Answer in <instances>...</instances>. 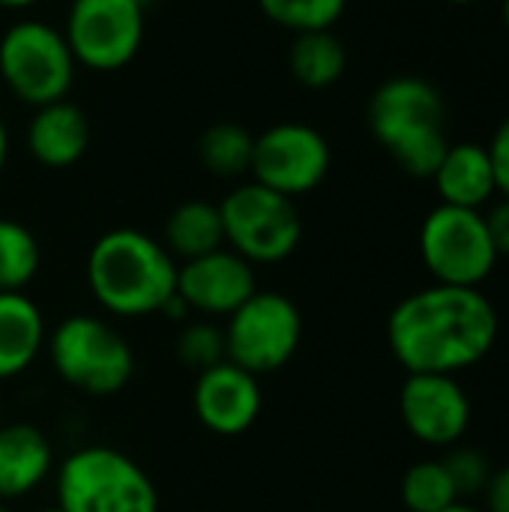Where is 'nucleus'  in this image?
I'll use <instances>...</instances> for the list:
<instances>
[{
  "label": "nucleus",
  "mask_w": 509,
  "mask_h": 512,
  "mask_svg": "<svg viewBox=\"0 0 509 512\" xmlns=\"http://www.w3.org/2000/svg\"><path fill=\"white\" fill-rule=\"evenodd\" d=\"M51 465V444L36 426H0V501H15L39 489L48 480Z\"/></svg>",
  "instance_id": "dca6fc26"
},
{
  "label": "nucleus",
  "mask_w": 509,
  "mask_h": 512,
  "mask_svg": "<svg viewBox=\"0 0 509 512\" xmlns=\"http://www.w3.org/2000/svg\"><path fill=\"white\" fill-rule=\"evenodd\" d=\"M87 144H90V123L84 111L69 99L33 108L27 126V147L39 165L69 168L87 153Z\"/></svg>",
  "instance_id": "2eb2a0df"
},
{
  "label": "nucleus",
  "mask_w": 509,
  "mask_h": 512,
  "mask_svg": "<svg viewBox=\"0 0 509 512\" xmlns=\"http://www.w3.org/2000/svg\"><path fill=\"white\" fill-rule=\"evenodd\" d=\"M0 426H3V408H0Z\"/></svg>",
  "instance_id": "e433bc0d"
},
{
  "label": "nucleus",
  "mask_w": 509,
  "mask_h": 512,
  "mask_svg": "<svg viewBox=\"0 0 509 512\" xmlns=\"http://www.w3.org/2000/svg\"><path fill=\"white\" fill-rule=\"evenodd\" d=\"M36 512H60V510H57V507H54V510H36Z\"/></svg>",
  "instance_id": "c9c22d12"
},
{
  "label": "nucleus",
  "mask_w": 509,
  "mask_h": 512,
  "mask_svg": "<svg viewBox=\"0 0 509 512\" xmlns=\"http://www.w3.org/2000/svg\"><path fill=\"white\" fill-rule=\"evenodd\" d=\"M489 159H492V171H495V189L509 198V117L495 129L492 141H489Z\"/></svg>",
  "instance_id": "bb28decb"
},
{
  "label": "nucleus",
  "mask_w": 509,
  "mask_h": 512,
  "mask_svg": "<svg viewBox=\"0 0 509 512\" xmlns=\"http://www.w3.org/2000/svg\"><path fill=\"white\" fill-rule=\"evenodd\" d=\"M486 228H489V237L495 243V252L498 258L507 255L509 258V198H501L489 213H486Z\"/></svg>",
  "instance_id": "cd10ccee"
},
{
  "label": "nucleus",
  "mask_w": 509,
  "mask_h": 512,
  "mask_svg": "<svg viewBox=\"0 0 509 512\" xmlns=\"http://www.w3.org/2000/svg\"><path fill=\"white\" fill-rule=\"evenodd\" d=\"M48 354L54 372L87 396H117L135 375V354L126 336L96 315L63 318L51 339Z\"/></svg>",
  "instance_id": "39448f33"
},
{
  "label": "nucleus",
  "mask_w": 509,
  "mask_h": 512,
  "mask_svg": "<svg viewBox=\"0 0 509 512\" xmlns=\"http://www.w3.org/2000/svg\"><path fill=\"white\" fill-rule=\"evenodd\" d=\"M402 501L411 512H444L459 504V492L444 462H417L402 480Z\"/></svg>",
  "instance_id": "5701e85b"
},
{
  "label": "nucleus",
  "mask_w": 509,
  "mask_h": 512,
  "mask_svg": "<svg viewBox=\"0 0 509 512\" xmlns=\"http://www.w3.org/2000/svg\"><path fill=\"white\" fill-rule=\"evenodd\" d=\"M45 345V318L24 291L0 294V381L21 375Z\"/></svg>",
  "instance_id": "a211bd4d"
},
{
  "label": "nucleus",
  "mask_w": 509,
  "mask_h": 512,
  "mask_svg": "<svg viewBox=\"0 0 509 512\" xmlns=\"http://www.w3.org/2000/svg\"><path fill=\"white\" fill-rule=\"evenodd\" d=\"M447 3H474V0H447Z\"/></svg>",
  "instance_id": "72a5a7b5"
},
{
  "label": "nucleus",
  "mask_w": 509,
  "mask_h": 512,
  "mask_svg": "<svg viewBox=\"0 0 509 512\" xmlns=\"http://www.w3.org/2000/svg\"><path fill=\"white\" fill-rule=\"evenodd\" d=\"M444 468L459 492L462 495H477V492H486L489 480H492V468H489V459L474 450V447H459L453 450L447 459H444Z\"/></svg>",
  "instance_id": "a878e982"
},
{
  "label": "nucleus",
  "mask_w": 509,
  "mask_h": 512,
  "mask_svg": "<svg viewBox=\"0 0 509 512\" xmlns=\"http://www.w3.org/2000/svg\"><path fill=\"white\" fill-rule=\"evenodd\" d=\"M60 512H159L147 471L114 447H81L57 468Z\"/></svg>",
  "instance_id": "20e7f679"
},
{
  "label": "nucleus",
  "mask_w": 509,
  "mask_h": 512,
  "mask_svg": "<svg viewBox=\"0 0 509 512\" xmlns=\"http://www.w3.org/2000/svg\"><path fill=\"white\" fill-rule=\"evenodd\" d=\"M444 512H480V510H474V507H465V504H453V507H447Z\"/></svg>",
  "instance_id": "2f4dec72"
},
{
  "label": "nucleus",
  "mask_w": 509,
  "mask_h": 512,
  "mask_svg": "<svg viewBox=\"0 0 509 512\" xmlns=\"http://www.w3.org/2000/svg\"><path fill=\"white\" fill-rule=\"evenodd\" d=\"M75 66L63 30L45 21H18L0 36V78L24 105L39 108L66 99Z\"/></svg>",
  "instance_id": "423d86ee"
},
{
  "label": "nucleus",
  "mask_w": 509,
  "mask_h": 512,
  "mask_svg": "<svg viewBox=\"0 0 509 512\" xmlns=\"http://www.w3.org/2000/svg\"><path fill=\"white\" fill-rule=\"evenodd\" d=\"M39 273V243L27 225L0 219V294L24 291Z\"/></svg>",
  "instance_id": "4be33fe9"
},
{
  "label": "nucleus",
  "mask_w": 509,
  "mask_h": 512,
  "mask_svg": "<svg viewBox=\"0 0 509 512\" xmlns=\"http://www.w3.org/2000/svg\"><path fill=\"white\" fill-rule=\"evenodd\" d=\"M255 291L258 285H255L252 264L225 246L210 255L183 261V267H177V294L186 300L192 312L201 315L228 318Z\"/></svg>",
  "instance_id": "ddd939ff"
},
{
  "label": "nucleus",
  "mask_w": 509,
  "mask_h": 512,
  "mask_svg": "<svg viewBox=\"0 0 509 512\" xmlns=\"http://www.w3.org/2000/svg\"><path fill=\"white\" fill-rule=\"evenodd\" d=\"M399 411L408 432L429 447H450L471 426V402L453 375H408Z\"/></svg>",
  "instance_id": "f8f14e48"
},
{
  "label": "nucleus",
  "mask_w": 509,
  "mask_h": 512,
  "mask_svg": "<svg viewBox=\"0 0 509 512\" xmlns=\"http://www.w3.org/2000/svg\"><path fill=\"white\" fill-rule=\"evenodd\" d=\"M87 285L108 315H159L177 294V261L144 231L114 228L87 255Z\"/></svg>",
  "instance_id": "f03ea898"
},
{
  "label": "nucleus",
  "mask_w": 509,
  "mask_h": 512,
  "mask_svg": "<svg viewBox=\"0 0 509 512\" xmlns=\"http://www.w3.org/2000/svg\"><path fill=\"white\" fill-rule=\"evenodd\" d=\"M345 66H348V51L333 30L294 33V45L288 51V69L303 87L312 90L330 87L345 75Z\"/></svg>",
  "instance_id": "aec40b11"
},
{
  "label": "nucleus",
  "mask_w": 509,
  "mask_h": 512,
  "mask_svg": "<svg viewBox=\"0 0 509 512\" xmlns=\"http://www.w3.org/2000/svg\"><path fill=\"white\" fill-rule=\"evenodd\" d=\"M420 255L438 285L477 288L498 264L495 243L480 210L435 207L420 228Z\"/></svg>",
  "instance_id": "1a4fd4ad"
},
{
  "label": "nucleus",
  "mask_w": 509,
  "mask_h": 512,
  "mask_svg": "<svg viewBox=\"0 0 509 512\" xmlns=\"http://www.w3.org/2000/svg\"><path fill=\"white\" fill-rule=\"evenodd\" d=\"M258 6L273 24L294 33H309V30H333L348 0H258Z\"/></svg>",
  "instance_id": "b1692460"
},
{
  "label": "nucleus",
  "mask_w": 509,
  "mask_h": 512,
  "mask_svg": "<svg viewBox=\"0 0 509 512\" xmlns=\"http://www.w3.org/2000/svg\"><path fill=\"white\" fill-rule=\"evenodd\" d=\"M33 3H39V0H0L3 9H27V6H33Z\"/></svg>",
  "instance_id": "7c9ffc66"
},
{
  "label": "nucleus",
  "mask_w": 509,
  "mask_h": 512,
  "mask_svg": "<svg viewBox=\"0 0 509 512\" xmlns=\"http://www.w3.org/2000/svg\"><path fill=\"white\" fill-rule=\"evenodd\" d=\"M330 159V144L318 129L306 123H276L255 135L249 174L255 183L297 198L324 183Z\"/></svg>",
  "instance_id": "9b49d317"
},
{
  "label": "nucleus",
  "mask_w": 509,
  "mask_h": 512,
  "mask_svg": "<svg viewBox=\"0 0 509 512\" xmlns=\"http://www.w3.org/2000/svg\"><path fill=\"white\" fill-rule=\"evenodd\" d=\"M504 24H507L509 30V0H504Z\"/></svg>",
  "instance_id": "473e14b6"
},
{
  "label": "nucleus",
  "mask_w": 509,
  "mask_h": 512,
  "mask_svg": "<svg viewBox=\"0 0 509 512\" xmlns=\"http://www.w3.org/2000/svg\"><path fill=\"white\" fill-rule=\"evenodd\" d=\"M486 507L489 512H509V465L492 474L486 486Z\"/></svg>",
  "instance_id": "c85d7f7f"
},
{
  "label": "nucleus",
  "mask_w": 509,
  "mask_h": 512,
  "mask_svg": "<svg viewBox=\"0 0 509 512\" xmlns=\"http://www.w3.org/2000/svg\"><path fill=\"white\" fill-rule=\"evenodd\" d=\"M252 150L255 135L240 123H213L198 141V156L204 168L216 177L246 174L252 168Z\"/></svg>",
  "instance_id": "412c9836"
},
{
  "label": "nucleus",
  "mask_w": 509,
  "mask_h": 512,
  "mask_svg": "<svg viewBox=\"0 0 509 512\" xmlns=\"http://www.w3.org/2000/svg\"><path fill=\"white\" fill-rule=\"evenodd\" d=\"M369 129L411 177H432L450 147L444 96L414 75L390 78L372 93Z\"/></svg>",
  "instance_id": "7ed1b4c3"
},
{
  "label": "nucleus",
  "mask_w": 509,
  "mask_h": 512,
  "mask_svg": "<svg viewBox=\"0 0 509 512\" xmlns=\"http://www.w3.org/2000/svg\"><path fill=\"white\" fill-rule=\"evenodd\" d=\"M0 512H9V510H6V504H3V501H0Z\"/></svg>",
  "instance_id": "f704fd0d"
},
{
  "label": "nucleus",
  "mask_w": 509,
  "mask_h": 512,
  "mask_svg": "<svg viewBox=\"0 0 509 512\" xmlns=\"http://www.w3.org/2000/svg\"><path fill=\"white\" fill-rule=\"evenodd\" d=\"M177 357L192 372H204V369L222 363L225 360V333H222V327H216L210 321L186 324L183 333L177 336Z\"/></svg>",
  "instance_id": "393cba45"
},
{
  "label": "nucleus",
  "mask_w": 509,
  "mask_h": 512,
  "mask_svg": "<svg viewBox=\"0 0 509 512\" xmlns=\"http://www.w3.org/2000/svg\"><path fill=\"white\" fill-rule=\"evenodd\" d=\"M441 204L480 210L498 189L489 150L480 144H450L432 174Z\"/></svg>",
  "instance_id": "f3484780"
},
{
  "label": "nucleus",
  "mask_w": 509,
  "mask_h": 512,
  "mask_svg": "<svg viewBox=\"0 0 509 512\" xmlns=\"http://www.w3.org/2000/svg\"><path fill=\"white\" fill-rule=\"evenodd\" d=\"M225 360L261 378L279 372L300 348L303 318L291 297L279 291H255L225 327Z\"/></svg>",
  "instance_id": "6e6552de"
},
{
  "label": "nucleus",
  "mask_w": 509,
  "mask_h": 512,
  "mask_svg": "<svg viewBox=\"0 0 509 512\" xmlns=\"http://www.w3.org/2000/svg\"><path fill=\"white\" fill-rule=\"evenodd\" d=\"M192 408L204 429L213 435H243L255 426L261 414V387L258 378L246 369L234 366L231 360H222L195 378L192 390Z\"/></svg>",
  "instance_id": "4468645a"
},
{
  "label": "nucleus",
  "mask_w": 509,
  "mask_h": 512,
  "mask_svg": "<svg viewBox=\"0 0 509 512\" xmlns=\"http://www.w3.org/2000/svg\"><path fill=\"white\" fill-rule=\"evenodd\" d=\"M162 246L183 261L210 255L225 246V228L219 204L210 201H183L165 219V240Z\"/></svg>",
  "instance_id": "6ab92c4d"
},
{
  "label": "nucleus",
  "mask_w": 509,
  "mask_h": 512,
  "mask_svg": "<svg viewBox=\"0 0 509 512\" xmlns=\"http://www.w3.org/2000/svg\"><path fill=\"white\" fill-rule=\"evenodd\" d=\"M225 246L249 264H279L294 255L303 237V222L294 198H285L261 183L231 189L222 204Z\"/></svg>",
  "instance_id": "0eeeda50"
},
{
  "label": "nucleus",
  "mask_w": 509,
  "mask_h": 512,
  "mask_svg": "<svg viewBox=\"0 0 509 512\" xmlns=\"http://www.w3.org/2000/svg\"><path fill=\"white\" fill-rule=\"evenodd\" d=\"M63 36L78 66L123 69L144 39V0H72Z\"/></svg>",
  "instance_id": "9d476101"
},
{
  "label": "nucleus",
  "mask_w": 509,
  "mask_h": 512,
  "mask_svg": "<svg viewBox=\"0 0 509 512\" xmlns=\"http://www.w3.org/2000/svg\"><path fill=\"white\" fill-rule=\"evenodd\" d=\"M6 156H9V135H6L3 120H0V174H3V168H6Z\"/></svg>",
  "instance_id": "c756f323"
},
{
  "label": "nucleus",
  "mask_w": 509,
  "mask_h": 512,
  "mask_svg": "<svg viewBox=\"0 0 509 512\" xmlns=\"http://www.w3.org/2000/svg\"><path fill=\"white\" fill-rule=\"evenodd\" d=\"M498 339V312L477 288L432 285L405 297L387 321V342L408 375H456Z\"/></svg>",
  "instance_id": "f257e3e1"
}]
</instances>
